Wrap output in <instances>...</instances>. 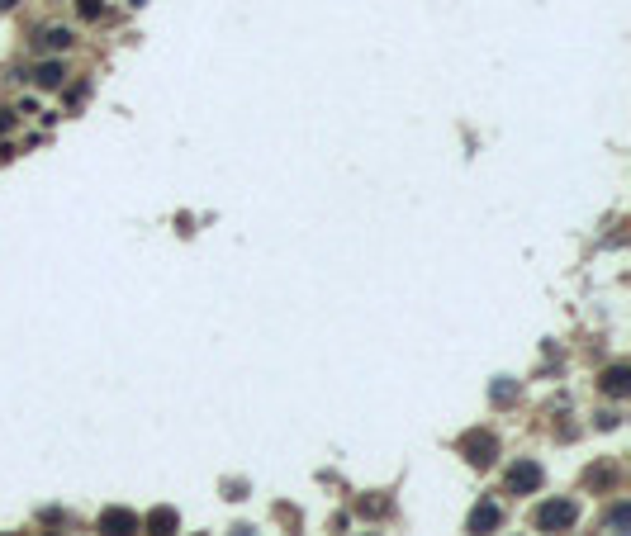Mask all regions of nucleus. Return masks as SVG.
Returning <instances> with one entry per match:
<instances>
[{
  "mask_svg": "<svg viewBox=\"0 0 631 536\" xmlns=\"http://www.w3.org/2000/svg\"><path fill=\"white\" fill-rule=\"evenodd\" d=\"M62 81H67V67H62V62H43V67H38V86H48V90H57Z\"/></svg>",
  "mask_w": 631,
  "mask_h": 536,
  "instance_id": "6e6552de",
  "label": "nucleus"
},
{
  "mask_svg": "<svg viewBox=\"0 0 631 536\" xmlns=\"http://www.w3.org/2000/svg\"><path fill=\"white\" fill-rule=\"evenodd\" d=\"M579 522V503L575 498H551L536 508V532H570Z\"/></svg>",
  "mask_w": 631,
  "mask_h": 536,
  "instance_id": "f257e3e1",
  "label": "nucleus"
},
{
  "mask_svg": "<svg viewBox=\"0 0 631 536\" xmlns=\"http://www.w3.org/2000/svg\"><path fill=\"white\" fill-rule=\"evenodd\" d=\"M95 532L100 536H138L143 532V517H138L133 508H105L100 522H95Z\"/></svg>",
  "mask_w": 631,
  "mask_h": 536,
  "instance_id": "f03ea898",
  "label": "nucleus"
},
{
  "mask_svg": "<svg viewBox=\"0 0 631 536\" xmlns=\"http://www.w3.org/2000/svg\"><path fill=\"white\" fill-rule=\"evenodd\" d=\"M461 451H465V460H470V465H479V470H484V465H494V460H499V441H494L489 432H470V437L461 441Z\"/></svg>",
  "mask_w": 631,
  "mask_h": 536,
  "instance_id": "7ed1b4c3",
  "label": "nucleus"
},
{
  "mask_svg": "<svg viewBox=\"0 0 631 536\" xmlns=\"http://www.w3.org/2000/svg\"><path fill=\"white\" fill-rule=\"evenodd\" d=\"M81 15H86V19H95V15H100V0H81Z\"/></svg>",
  "mask_w": 631,
  "mask_h": 536,
  "instance_id": "f8f14e48",
  "label": "nucleus"
},
{
  "mask_svg": "<svg viewBox=\"0 0 631 536\" xmlns=\"http://www.w3.org/2000/svg\"><path fill=\"white\" fill-rule=\"evenodd\" d=\"M541 480H546V475H541V465H536V460H518V465L508 470V489H513V494H536V489H541Z\"/></svg>",
  "mask_w": 631,
  "mask_h": 536,
  "instance_id": "20e7f679",
  "label": "nucleus"
},
{
  "mask_svg": "<svg viewBox=\"0 0 631 536\" xmlns=\"http://www.w3.org/2000/svg\"><path fill=\"white\" fill-rule=\"evenodd\" d=\"M72 43V29H43V48H67Z\"/></svg>",
  "mask_w": 631,
  "mask_h": 536,
  "instance_id": "1a4fd4ad",
  "label": "nucleus"
},
{
  "mask_svg": "<svg viewBox=\"0 0 631 536\" xmlns=\"http://www.w3.org/2000/svg\"><path fill=\"white\" fill-rule=\"evenodd\" d=\"M627 522H631V508H627V503H622V508L612 512V522H607V527H612V532H622V527H627Z\"/></svg>",
  "mask_w": 631,
  "mask_h": 536,
  "instance_id": "9d476101",
  "label": "nucleus"
},
{
  "mask_svg": "<svg viewBox=\"0 0 631 536\" xmlns=\"http://www.w3.org/2000/svg\"><path fill=\"white\" fill-rule=\"evenodd\" d=\"M603 394H612V399H627V394H631V366H607Z\"/></svg>",
  "mask_w": 631,
  "mask_h": 536,
  "instance_id": "0eeeda50",
  "label": "nucleus"
},
{
  "mask_svg": "<svg viewBox=\"0 0 631 536\" xmlns=\"http://www.w3.org/2000/svg\"><path fill=\"white\" fill-rule=\"evenodd\" d=\"M465 527H470V536H489V532H499V527H503V508L484 498V503H479V508L470 512V522H465Z\"/></svg>",
  "mask_w": 631,
  "mask_h": 536,
  "instance_id": "39448f33",
  "label": "nucleus"
},
{
  "mask_svg": "<svg viewBox=\"0 0 631 536\" xmlns=\"http://www.w3.org/2000/svg\"><path fill=\"white\" fill-rule=\"evenodd\" d=\"M233 536H252V527H233Z\"/></svg>",
  "mask_w": 631,
  "mask_h": 536,
  "instance_id": "4468645a",
  "label": "nucleus"
},
{
  "mask_svg": "<svg viewBox=\"0 0 631 536\" xmlns=\"http://www.w3.org/2000/svg\"><path fill=\"white\" fill-rule=\"evenodd\" d=\"M0 536H10V532H0Z\"/></svg>",
  "mask_w": 631,
  "mask_h": 536,
  "instance_id": "dca6fc26",
  "label": "nucleus"
},
{
  "mask_svg": "<svg viewBox=\"0 0 631 536\" xmlns=\"http://www.w3.org/2000/svg\"><path fill=\"white\" fill-rule=\"evenodd\" d=\"M0 5H5V10H10V5H15V0H0Z\"/></svg>",
  "mask_w": 631,
  "mask_h": 536,
  "instance_id": "2eb2a0df",
  "label": "nucleus"
},
{
  "mask_svg": "<svg viewBox=\"0 0 631 536\" xmlns=\"http://www.w3.org/2000/svg\"><path fill=\"white\" fill-rule=\"evenodd\" d=\"M10 129H15V114H10V109H0V138L10 133Z\"/></svg>",
  "mask_w": 631,
  "mask_h": 536,
  "instance_id": "ddd939ff",
  "label": "nucleus"
},
{
  "mask_svg": "<svg viewBox=\"0 0 631 536\" xmlns=\"http://www.w3.org/2000/svg\"><path fill=\"white\" fill-rule=\"evenodd\" d=\"M508 399H513V384L499 380V384H494V403H508Z\"/></svg>",
  "mask_w": 631,
  "mask_h": 536,
  "instance_id": "9b49d317",
  "label": "nucleus"
},
{
  "mask_svg": "<svg viewBox=\"0 0 631 536\" xmlns=\"http://www.w3.org/2000/svg\"><path fill=\"white\" fill-rule=\"evenodd\" d=\"M143 532H147V536H176V532H181V517H176V508L161 503V508H152L147 517H143Z\"/></svg>",
  "mask_w": 631,
  "mask_h": 536,
  "instance_id": "423d86ee",
  "label": "nucleus"
}]
</instances>
